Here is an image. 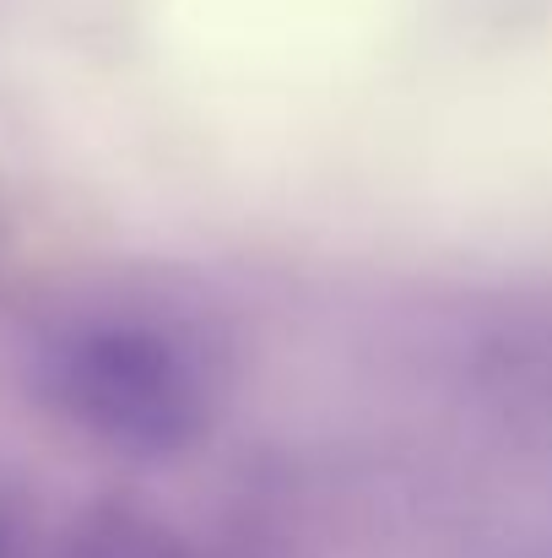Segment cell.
<instances>
[{
	"label": "cell",
	"instance_id": "6da1fadb",
	"mask_svg": "<svg viewBox=\"0 0 552 558\" xmlns=\"http://www.w3.org/2000/svg\"><path fill=\"white\" fill-rule=\"evenodd\" d=\"M27 390L82 439L169 461L222 407L228 364L200 320L152 299H82L27 337Z\"/></svg>",
	"mask_w": 552,
	"mask_h": 558
},
{
	"label": "cell",
	"instance_id": "3957f363",
	"mask_svg": "<svg viewBox=\"0 0 552 558\" xmlns=\"http://www.w3.org/2000/svg\"><path fill=\"white\" fill-rule=\"evenodd\" d=\"M0 558H27V521L0 499Z\"/></svg>",
	"mask_w": 552,
	"mask_h": 558
},
{
	"label": "cell",
	"instance_id": "7a4b0ae2",
	"mask_svg": "<svg viewBox=\"0 0 552 558\" xmlns=\"http://www.w3.org/2000/svg\"><path fill=\"white\" fill-rule=\"evenodd\" d=\"M54 558H195L189 543L174 537L169 526L131 515V510H93L65 526L54 543Z\"/></svg>",
	"mask_w": 552,
	"mask_h": 558
}]
</instances>
